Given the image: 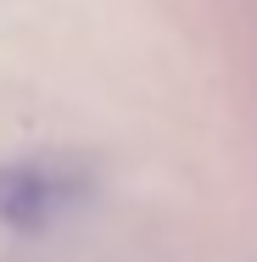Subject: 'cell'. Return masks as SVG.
I'll list each match as a JSON object with an SVG mask.
<instances>
[{
  "label": "cell",
  "mask_w": 257,
  "mask_h": 262,
  "mask_svg": "<svg viewBox=\"0 0 257 262\" xmlns=\"http://www.w3.org/2000/svg\"><path fill=\"white\" fill-rule=\"evenodd\" d=\"M84 190H90V173L67 157L0 162V223L17 234H39L78 207Z\"/></svg>",
  "instance_id": "1"
}]
</instances>
